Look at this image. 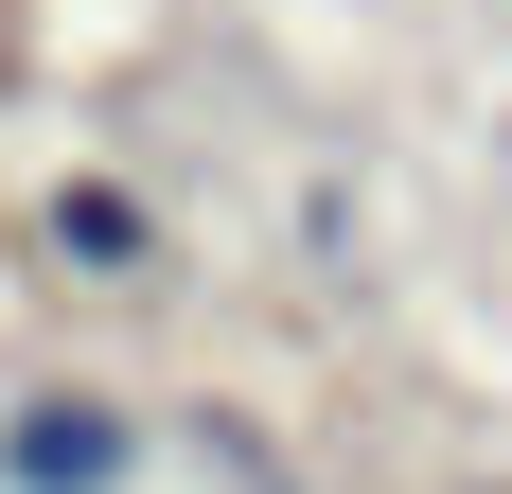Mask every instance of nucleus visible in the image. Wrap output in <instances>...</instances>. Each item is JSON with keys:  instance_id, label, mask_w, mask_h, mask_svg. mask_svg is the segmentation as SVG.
I'll list each match as a JSON object with an SVG mask.
<instances>
[{"instance_id": "nucleus-3", "label": "nucleus", "mask_w": 512, "mask_h": 494, "mask_svg": "<svg viewBox=\"0 0 512 494\" xmlns=\"http://www.w3.org/2000/svg\"><path fill=\"white\" fill-rule=\"evenodd\" d=\"M477 494H512V477H477Z\"/></svg>"}, {"instance_id": "nucleus-2", "label": "nucleus", "mask_w": 512, "mask_h": 494, "mask_svg": "<svg viewBox=\"0 0 512 494\" xmlns=\"http://www.w3.org/2000/svg\"><path fill=\"white\" fill-rule=\"evenodd\" d=\"M36 247H53V283L124 300V283H159V195H142V177H53V195H36Z\"/></svg>"}, {"instance_id": "nucleus-1", "label": "nucleus", "mask_w": 512, "mask_h": 494, "mask_svg": "<svg viewBox=\"0 0 512 494\" xmlns=\"http://www.w3.org/2000/svg\"><path fill=\"white\" fill-rule=\"evenodd\" d=\"M142 459H159L142 389L53 371V389H18V406H0V494H142Z\"/></svg>"}]
</instances>
